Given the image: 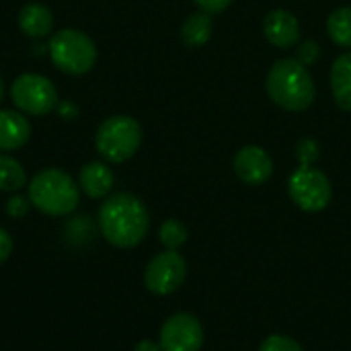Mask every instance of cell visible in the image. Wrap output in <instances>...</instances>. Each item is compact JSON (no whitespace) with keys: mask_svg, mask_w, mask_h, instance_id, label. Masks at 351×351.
I'll return each mask as SVG.
<instances>
[{"mask_svg":"<svg viewBox=\"0 0 351 351\" xmlns=\"http://www.w3.org/2000/svg\"><path fill=\"white\" fill-rule=\"evenodd\" d=\"M99 228L109 245L117 249H132L148 234V208L132 193H115L107 197L99 210Z\"/></svg>","mask_w":351,"mask_h":351,"instance_id":"6da1fadb","label":"cell"},{"mask_svg":"<svg viewBox=\"0 0 351 351\" xmlns=\"http://www.w3.org/2000/svg\"><path fill=\"white\" fill-rule=\"evenodd\" d=\"M265 88L269 99L286 111H304L313 105L317 88L308 68L294 58L280 60L271 66Z\"/></svg>","mask_w":351,"mask_h":351,"instance_id":"7a4b0ae2","label":"cell"},{"mask_svg":"<svg viewBox=\"0 0 351 351\" xmlns=\"http://www.w3.org/2000/svg\"><path fill=\"white\" fill-rule=\"evenodd\" d=\"M29 199L39 212L47 216H68L78 208L80 187L60 169H45L29 183Z\"/></svg>","mask_w":351,"mask_h":351,"instance_id":"3957f363","label":"cell"},{"mask_svg":"<svg viewBox=\"0 0 351 351\" xmlns=\"http://www.w3.org/2000/svg\"><path fill=\"white\" fill-rule=\"evenodd\" d=\"M47 51L53 66L70 76H80L90 72L97 62L95 41L78 29H62L53 33Z\"/></svg>","mask_w":351,"mask_h":351,"instance_id":"277c9868","label":"cell"},{"mask_svg":"<svg viewBox=\"0 0 351 351\" xmlns=\"http://www.w3.org/2000/svg\"><path fill=\"white\" fill-rule=\"evenodd\" d=\"M95 144L107 162H125L142 144V128L130 115H111L99 125Z\"/></svg>","mask_w":351,"mask_h":351,"instance_id":"5b68a950","label":"cell"},{"mask_svg":"<svg viewBox=\"0 0 351 351\" xmlns=\"http://www.w3.org/2000/svg\"><path fill=\"white\" fill-rule=\"evenodd\" d=\"M10 99L14 107L25 115H47L60 103L53 82L33 72L14 78L10 86Z\"/></svg>","mask_w":351,"mask_h":351,"instance_id":"8992f818","label":"cell"},{"mask_svg":"<svg viewBox=\"0 0 351 351\" xmlns=\"http://www.w3.org/2000/svg\"><path fill=\"white\" fill-rule=\"evenodd\" d=\"M292 202L304 212H323L333 197V187L327 175L313 167H298L288 181Z\"/></svg>","mask_w":351,"mask_h":351,"instance_id":"52a82bcc","label":"cell"},{"mask_svg":"<svg viewBox=\"0 0 351 351\" xmlns=\"http://www.w3.org/2000/svg\"><path fill=\"white\" fill-rule=\"evenodd\" d=\"M187 278V263L177 251H165L156 255L144 271L146 288L156 296H169L181 288Z\"/></svg>","mask_w":351,"mask_h":351,"instance_id":"ba28073f","label":"cell"},{"mask_svg":"<svg viewBox=\"0 0 351 351\" xmlns=\"http://www.w3.org/2000/svg\"><path fill=\"white\" fill-rule=\"evenodd\" d=\"M158 346L160 351H199L204 346V327L197 317L177 313L165 321Z\"/></svg>","mask_w":351,"mask_h":351,"instance_id":"9c48e42d","label":"cell"},{"mask_svg":"<svg viewBox=\"0 0 351 351\" xmlns=\"http://www.w3.org/2000/svg\"><path fill=\"white\" fill-rule=\"evenodd\" d=\"M237 177L247 185H263L274 175V160L261 146H245L232 160Z\"/></svg>","mask_w":351,"mask_h":351,"instance_id":"30bf717a","label":"cell"},{"mask_svg":"<svg viewBox=\"0 0 351 351\" xmlns=\"http://www.w3.org/2000/svg\"><path fill=\"white\" fill-rule=\"evenodd\" d=\"M263 33H265V39L271 45L288 49V47H294L300 41V23L290 10L278 8V10H271L265 16Z\"/></svg>","mask_w":351,"mask_h":351,"instance_id":"8fae6325","label":"cell"},{"mask_svg":"<svg viewBox=\"0 0 351 351\" xmlns=\"http://www.w3.org/2000/svg\"><path fill=\"white\" fill-rule=\"evenodd\" d=\"M31 138V123L21 111H0V152L23 148Z\"/></svg>","mask_w":351,"mask_h":351,"instance_id":"7c38bea8","label":"cell"},{"mask_svg":"<svg viewBox=\"0 0 351 351\" xmlns=\"http://www.w3.org/2000/svg\"><path fill=\"white\" fill-rule=\"evenodd\" d=\"M113 183H115L113 171H111L105 162L93 160V162H86V165L80 169L78 187H80L90 199H101V197L109 195V191L113 189Z\"/></svg>","mask_w":351,"mask_h":351,"instance_id":"4fadbf2b","label":"cell"},{"mask_svg":"<svg viewBox=\"0 0 351 351\" xmlns=\"http://www.w3.org/2000/svg\"><path fill=\"white\" fill-rule=\"evenodd\" d=\"M19 27L31 39L47 37L53 29V14L45 4L29 2L19 12Z\"/></svg>","mask_w":351,"mask_h":351,"instance_id":"5bb4252c","label":"cell"},{"mask_svg":"<svg viewBox=\"0 0 351 351\" xmlns=\"http://www.w3.org/2000/svg\"><path fill=\"white\" fill-rule=\"evenodd\" d=\"M331 90L335 103L343 109L351 111V51L339 56L331 68Z\"/></svg>","mask_w":351,"mask_h":351,"instance_id":"9a60e30c","label":"cell"},{"mask_svg":"<svg viewBox=\"0 0 351 351\" xmlns=\"http://www.w3.org/2000/svg\"><path fill=\"white\" fill-rule=\"evenodd\" d=\"M214 33V23L208 12H195L187 16V21L181 27V39L187 47H202L210 41Z\"/></svg>","mask_w":351,"mask_h":351,"instance_id":"2e32d148","label":"cell"},{"mask_svg":"<svg viewBox=\"0 0 351 351\" xmlns=\"http://www.w3.org/2000/svg\"><path fill=\"white\" fill-rule=\"evenodd\" d=\"M327 31L337 45L351 47V6H341L329 14Z\"/></svg>","mask_w":351,"mask_h":351,"instance_id":"e0dca14e","label":"cell"},{"mask_svg":"<svg viewBox=\"0 0 351 351\" xmlns=\"http://www.w3.org/2000/svg\"><path fill=\"white\" fill-rule=\"evenodd\" d=\"M27 185V173L19 160L0 154V191H19Z\"/></svg>","mask_w":351,"mask_h":351,"instance_id":"ac0fdd59","label":"cell"},{"mask_svg":"<svg viewBox=\"0 0 351 351\" xmlns=\"http://www.w3.org/2000/svg\"><path fill=\"white\" fill-rule=\"evenodd\" d=\"M158 239L169 251H177L187 243V228L179 220H165L158 228Z\"/></svg>","mask_w":351,"mask_h":351,"instance_id":"d6986e66","label":"cell"},{"mask_svg":"<svg viewBox=\"0 0 351 351\" xmlns=\"http://www.w3.org/2000/svg\"><path fill=\"white\" fill-rule=\"evenodd\" d=\"M259 351H302V346L286 335H269L259 346Z\"/></svg>","mask_w":351,"mask_h":351,"instance_id":"ffe728a7","label":"cell"},{"mask_svg":"<svg viewBox=\"0 0 351 351\" xmlns=\"http://www.w3.org/2000/svg\"><path fill=\"white\" fill-rule=\"evenodd\" d=\"M296 156H298V160H300V167H311L315 160H317V156H319V146H317V142L315 140H300L298 142V148H296Z\"/></svg>","mask_w":351,"mask_h":351,"instance_id":"44dd1931","label":"cell"},{"mask_svg":"<svg viewBox=\"0 0 351 351\" xmlns=\"http://www.w3.org/2000/svg\"><path fill=\"white\" fill-rule=\"evenodd\" d=\"M29 206H31V199L29 195L23 197V195H12L8 202H6V214L10 218H23L27 212H29Z\"/></svg>","mask_w":351,"mask_h":351,"instance_id":"7402d4cb","label":"cell"},{"mask_svg":"<svg viewBox=\"0 0 351 351\" xmlns=\"http://www.w3.org/2000/svg\"><path fill=\"white\" fill-rule=\"evenodd\" d=\"M317 58H319V45L315 41H302V45L298 49V60L304 66H311Z\"/></svg>","mask_w":351,"mask_h":351,"instance_id":"603a6c76","label":"cell"},{"mask_svg":"<svg viewBox=\"0 0 351 351\" xmlns=\"http://www.w3.org/2000/svg\"><path fill=\"white\" fill-rule=\"evenodd\" d=\"M230 2H232V0H195V4H197L204 12H208V14L226 10V8L230 6Z\"/></svg>","mask_w":351,"mask_h":351,"instance_id":"cb8c5ba5","label":"cell"},{"mask_svg":"<svg viewBox=\"0 0 351 351\" xmlns=\"http://www.w3.org/2000/svg\"><path fill=\"white\" fill-rule=\"evenodd\" d=\"M10 253H12V239L4 228H0V263H4L10 257Z\"/></svg>","mask_w":351,"mask_h":351,"instance_id":"d4e9b609","label":"cell"},{"mask_svg":"<svg viewBox=\"0 0 351 351\" xmlns=\"http://www.w3.org/2000/svg\"><path fill=\"white\" fill-rule=\"evenodd\" d=\"M58 113L62 115V117H68V119H72V117H76V113H78V109H76V105L74 103H70V101H64V103H58Z\"/></svg>","mask_w":351,"mask_h":351,"instance_id":"484cf974","label":"cell"},{"mask_svg":"<svg viewBox=\"0 0 351 351\" xmlns=\"http://www.w3.org/2000/svg\"><path fill=\"white\" fill-rule=\"evenodd\" d=\"M134 351H160V346L158 343H154V341H150V339H142Z\"/></svg>","mask_w":351,"mask_h":351,"instance_id":"4316f807","label":"cell"},{"mask_svg":"<svg viewBox=\"0 0 351 351\" xmlns=\"http://www.w3.org/2000/svg\"><path fill=\"white\" fill-rule=\"evenodd\" d=\"M2 99H4V84H2V78H0V103H2Z\"/></svg>","mask_w":351,"mask_h":351,"instance_id":"83f0119b","label":"cell"}]
</instances>
